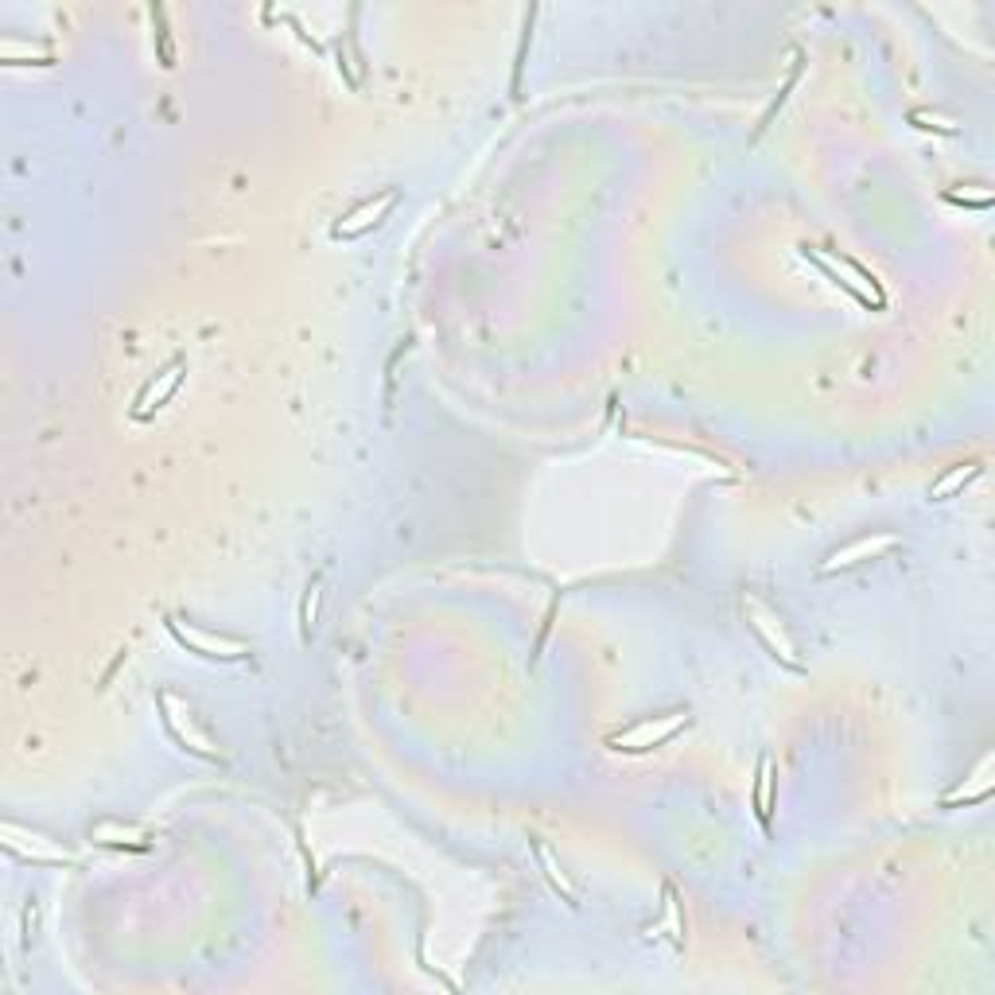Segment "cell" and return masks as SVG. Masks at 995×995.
Masks as SVG:
<instances>
[{"label": "cell", "instance_id": "obj_6", "mask_svg": "<svg viewBox=\"0 0 995 995\" xmlns=\"http://www.w3.org/2000/svg\"><path fill=\"white\" fill-rule=\"evenodd\" d=\"M187 378V362L183 358H176V362H168L164 370L152 378L144 390H140V397H137V405H132V417L137 420H149V417H156L164 405L171 400V393L179 390V382Z\"/></svg>", "mask_w": 995, "mask_h": 995}, {"label": "cell", "instance_id": "obj_3", "mask_svg": "<svg viewBox=\"0 0 995 995\" xmlns=\"http://www.w3.org/2000/svg\"><path fill=\"white\" fill-rule=\"evenodd\" d=\"M160 712H164V724H168V731L176 736V743H183L191 754H199V758H206V763H218V751L211 747V739L203 736L195 727V719H191V707L179 704L171 692H160Z\"/></svg>", "mask_w": 995, "mask_h": 995}, {"label": "cell", "instance_id": "obj_8", "mask_svg": "<svg viewBox=\"0 0 995 995\" xmlns=\"http://www.w3.org/2000/svg\"><path fill=\"white\" fill-rule=\"evenodd\" d=\"M774 781H778L774 778V763L763 754V758H758V774H754V817H758V825H763L766 832L774 828V805H770Z\"/></svg>", "mask_w": 995, "mask_h": 995}, {"label": "cell", "instance_id": "obj_5", "mask_svg": "<svg viewBox=\"0 0 995 995\" xmlns=\"http://www.w3.org/2000/svg\"><path fill=\"white\" fill-rule=\"evenodd\" d=\"M747 618H751V630L763 638L766 650H770L781 665H790V669H805L801 658H798V650H793V642L786 638V630H781V623L774 618L770 611H766L763 603H758V599H747Z\"/></svg>", "mask_w": 995, "mask_h": 995}, {"label": "cell", "instance_id": "obj_2", "mask_svg": "<svg viewBox=\"0 0 995 995\" xmlns=\"http://www.w3.org/2000/svg\"><path fill=\"white\" fill-rule=\"evenodd\" d=\"M168 634L183 646L187 653H199V658H211V661H242L250 658V646L245 642H233V638H218V634H206L199 626H183L176 618H164Z\"/></svg>", "mask_w": 995, "mask_h": 995}, {"label": "cell", "instance_id": "obj_12", "mask_svg": "<svg viewBox=\"0 0 995 995\" xmlns=\"http://www.w3.org/2000/svg\"><path fill=\"white\" fill-rule=\"evenodd\" d=\"M152 24H156L160 59H164V66H176V47H171V31H168V24H164V9H152Z\"/></svg>", "mask_w": 995, "mask_h": 995}, {"label": "cell", "instance_id": "obj_7", "mask_svg": "<svg viewBox=\"0 0 995 995\" xmlns=\"http://www.w3.org/2000/svg\"><path fill=\"white\" fill-rule=\"evenodd\" d=\"M894 545H898V537L894 533H879V537H864V540H856V545H847V549H840V552H832V557L820 564V572H840V567H852V564H864V560H875V557H883V552H891Z\"/></svg>", "mask_w": 995, "mask_h": 995}, {"label": "cell", "instance_id": "obj_4", "mask_svg": "<svg viewBox=\"0 0 995 995\" xmlns=\"http://www.w3.org/2000/svg\"><path fill=\"white\" fill-rule=\"evenodd\" d=\"M400 203V187H385L382 195L370 199V203H362L358 211H350V215L343 218V222L331 226V238H362V233H370L373 226H382L385 215H390L393 206Z\"/></svg>", "mask_w": 995, "mask_h": 995}, {"label": "cell", "instance_id": "obj_13", "mask_svg": "<svg viewBox=\"0 0 995 995\" xmlns=\"http://www.w3.org/2000/svg\"><path fill=\"white\" fill-rule=\"evenodd\" d=\"M945 203H953V206H972V211H987L992 206V195H980V199H968V195H945Z\"/></svg>", "mask_w": 995, "mask_h": 995}, {"label": "cell", "instance_id": "obj_10", "mask_svg": "<svg viewBox=\"0 0 995 995\" xmlns=\"http://www.w3.org/2000/svg\"><path fill=\"white\" fill-rule=\"evenodd\" d=\"M980 471H984V467H980L977 459H972V463H957V467L949 471V475L937 479V483L930 486V498H933V502H949L953 494L965 490V486L972 483V479H980Z\"/></svg>", "mask_w": 995, "mask_h": 995}, {"label": "cell", "instance_id": "obj_1", "mask_svg": "<svg viewBox=\"0 0 995 995\" xmlns=\"http://www.w3.org/2000/svg\"><path fill=\"white\" fill-rule=\"evenodd\" d=\"M689 727V712L685 707H677V712H665V716H653V719H638V724L623 727V731H614L611 739H607V747L618 754H646L653 751V747H665L677 731H685Z\"/></svg>", "mask_w": 995, "mask_h": 995}, {"label": "cell", "instance_id": "obj_9", "mask_svg": "<svg viewBox=\"0 0 995 995\" xmlns=\"http://www.w3.org/2000/svg\"><path fill=\"white\" fill-rule=\"evenodd\" d=\"M533 856H537L540 871H545V879L552 883V891H557L567 906H579L576 891H572V883H567V875L560 871V864L552 859V852H549V844H545V840H533Z\"/></svg>", "mask_w": 995, "mask_h": 995}, {"label": "cell", "instance_id": "obj_11", "mask_svg": "<svg viewBox=\"0 0 995 995\" xmlns=\"http://www.w3.org/2000/svg\"><path fill=\"white\" fill-rule=\"evenodd\" d=\"M319 599H323V576H316L307 584V596L299 603V638L311 642V626H316V614H319Z\"/></svg>", "mask_w": 995, "mask_h": 995}]
</instances>
